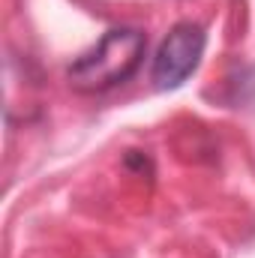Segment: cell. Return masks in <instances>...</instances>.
Instances as JSON below:
<instances>
[{"instance_id":"1","label":"cell","mask_w":255,"mask_h":258,"mask_svg":"<svg viewBox=\"0 0 255 258\" xmlns=\"http://www.w3.org/2000/svg\"><path fill=\"white\" fill-rule=\"evenodd\" d=\"M144 51H147V36L138 27H111L93 48H87L69 63L66 78L78 93L114 90L138 72Z\"/></svg>"},{"instance_id":"2","label":"cell","mask_w":255,"mask_h":258,"mask_svg":"<svg viewBox=\"0 0 255 258\" xmlns=\"http://www.w3.org/2000/svg\"><path fill=\"white\" fill-rule=\"evenodd\" d=\"M204 27L192 24V21H180L168 30V36L162 39L156 57H153V84L159 90H174L180 87L192 72L201 63L204 54Z\"/></svg>"}]
</instances>
